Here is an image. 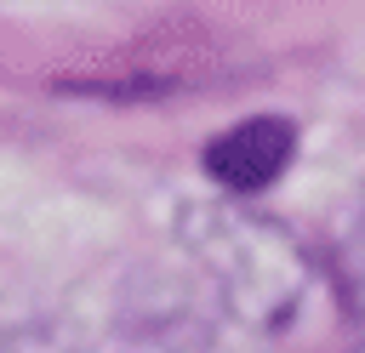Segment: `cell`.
Segmentation results:
<instances>
[{"mask_svg": "<svg viewBox=\"0 0 365 353\" xmlns=\"http://www.w3.org/2000/svg\"><path fill=\"white\" fill-rule=\"evenodd\" d=\"M297 154V125L291 120H274V114H257V120H240L234 131H222L211 148H205V171L234 194H262Z\"/></svg>", "mask_w": 365, "mask_h": 353, "instance_id": "obj_2", "label": "cell"}, {"mask_svg": "<svg viewBox=\"0 0 365 353\" xmlns=\"http://www.w3.org/2000/svg\"><path fill=\"white\" fill-rule=\"evenodd\" d=\"M177 245L211 285L217 307L257 336H297L325 302L319 262L291 228L245 199H188L177 211Z\"/></svg>", "mask_w": 365, "mask_h": 353, "instance_id": "obj_1", "label": "cell"}]
</instances>
